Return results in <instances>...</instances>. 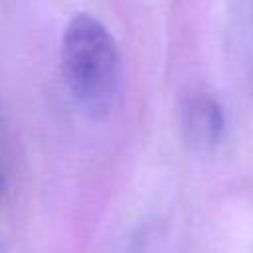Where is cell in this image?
Returning <instances> with one entry per match:
<instances>
[{"label":"cell","mask_w":253,"mask_h":253,"mask_svg":"<svg viewBox=\"0 0 253 253\" xmlns=\"http://www.w3.org/2000/svg\"><path fill=\"white\" fill-rule=\"evenodd\" d=\"M61 69L73 97L87 109H105L117 93L121 57L111 32L91 14H77L63 32Z\"/></svg>","instance_id":"obj_1"},{"label":"cell","mask_w":253,"mask_h":253,"mask_svg":"<svg viewBox=\"0 0 253 253\" xmlns=\"http://www.w3.org/2000/svg\"><path fill=\"white\" fill-rule=\"evenodd\" d=\"M192 128L198 130L200 134H206V136H211V134H217L221 125H223V119H221V113L219 109L213 105V103H208V101H200L192 107Z\"/></svg>","instance_id":"obj_2"}]
</instances>
